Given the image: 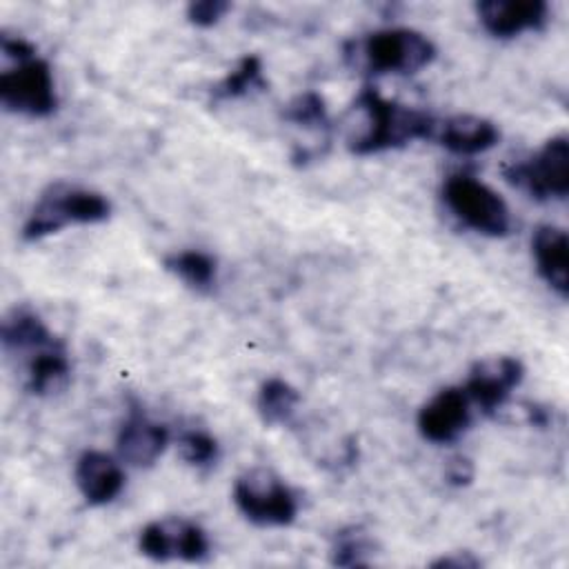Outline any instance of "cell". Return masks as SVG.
<instances>
[{"instance_id": "obj_19", "label": "cell", "mask_w": 569, "mask_h": 569, "mask_svg": "<svg viewBox=\"0 0 569 569\" xmlns=\"http://www.w3.org/2000/svg\"><path fill=\"white\" fill-rule=\"evenodd\" d=\"M267 87L262 78V60L256 53H247L238 60V64L211 87V100H233L249 96L251 91H262Z\"/></svg>"}, {"instance_id": "obj_18", "label": "cell", "mask_w": 569, "mask_h": 569, "mask_svg": "<svg viewBox=\"0 0 569 569\" xmlns=\"http://www.w3.org/2000/svg\"><path fill=\"white\" fill-rule=\"evenodd\" d=\"M164 269L169 273H173L176 278H180L187 287H191L193 291L207 293L213 289L216 284V273H218V264L216 258L209 256L207 251L200 249H184V251H176L169 253L162 260Z\"/></svg>"}, {"instance_id": "obj_8", "label": "cell", "mask_w": 569, "mask_h": 569, "mask_svg": "<svg viewBox=\"0 0 569 569\" xmlns=\"http://www.w3.org/2000/svg\"><path fill=\"white\" fill-rule=\"evenodd\" d=\"M138 549L144 558L156 562L184 560V562H204L211 553L207 531L178 516H167L142 527L138 536Z\"/></svg>"}, {"instance_id": "obj_20", "label": "cell", "mask_w": 569, "mask_h": 569, "mask_svg": "<svg viewBox=\"0 0 569 569\" xmlns=\"http://www.w3.org/2000/svg\"><path fill=\"white\" fill-rule=\"evenodd\" d=\"M298 402H300V393L296 387H291L282 378H269L267 382H262V387L258 391L256 409H258L260 420L264 425L273 427V425L289 422Z\"/></svg>"}, {"instance_id": "obj_5", "label": "cell", "mask_w": 569, "mask_h": 569, "mask_svg": "<svg viewBox=\"0 0 569 569\" xmlns=\"http://www.w3.org/2000/svg\"><path fill=\"white\" fill-rule=\"evenodd\" d=\"M238 511L258 527H287L298 516V498L269 467H253L233 485Z\"/></svg>"}, {"instance_id": "obj_1", "label": "cell", "mask_w": 569, "mask_h": 569, "mask_svg": "<svg viewBox=\"0 0 569 569\" xmlns=\"http://www.w3.org/2000/svg\"><path fill=\"white\" fill-rule=\"evenodd\" d=\"M345 124L347 149L356 156H369L431 138L436 118L385 98L376 87H362Z\"/></svg>"}, {"instance_id": "obj_14", "label": "cell", "mask_w": 569, "mask_h": 569, "mask_svg": "<svg viewBox=\"0 0 569 569\" xmlns=\"http://www.w3.org/2000/svg\"><path fill=\"white\" fill-rule=\"evenodd\" d=\"M73 478L82 498L96 507L118 498L124 487V471L120 462L96 449H89L78 458Z\"/></svg>"}, {"instance_id": "obj_9", "label": "cell", "mask_w": 569, "mask_h": 569, "mask_svg": "<svg viewBox=\"0 0 569 569\" xmlns=\"http://www.w3.org/2000/svg\"><path fill=\"white\" fill-rule=\"evenodd\" d=\"M525 367L513 356H491L478 360L465 382V393L485 416H493L522 382Z\"/></svg>"}, {"instance_id": "obj_25", "label": "cell", "mask_w": 569, "mask_h": 569, "mask_svg": "<svg viewBox=\"0 0 569 569\" xmlns=\"http://www.w3.org/2000/svg\"><path fill=\"white\" fill-rule=\"evenodd\" d=\"M0 47H2V53L7 58H13L16 62L29 60L36 56V47L29 40H24L22 36H11L7 31L0 33Z\"/></svg>"}, {"instance_id": "obj_24", "label": "cell", "mask_w": 569, "mask_h": 569, "mask_svg": "<svg viewBox=\"0 0 569 569\" xmlns=\"http://www.w3.org/2000/svg\"><path fill=\"white\" fill-rule=\"evenodd\" d=\"M231 9L224 0H198L187 4V20L196 27H213Z\"/></svg>"}, {"instance_id": "obj_13", "label": "cell", "mask_w": 569, "mask_h": 569, "mask_svg": "<svg viewBox=\"0 0 569 569\" xmlns=\"http://www.w3.org/2000/svg\"><path fill=\"white\" fill-rule=\"evenodd\" d=\"M438 144H442L447 151L458 156H476L482 151H489L498 144L500 131L498 127L480 116L471 113H458L445 120H436L433 136Z\"/></svg>"}, {"instance_id": "obj_23", "label": "cell", "mask_w": 569, "mask_h": 569, "mask_svg": "<svg viewBox=\"0 0 569 569\" xmlns=\"http://www.w3.org/2000/svg\"><path fill=\"white\" fill-rule=\"evenodd\" d=\"M178 451L187 465L202 469V467H211L218 460L220 447L211 433L202 429H187L178 438Z\"/></svg>"}, {"instance_id": "obj_15", "label": "cell", "mask_w": 569, "mask_h": 569, "mask_svg": "<svg viewBox=\"0 0 569 569\" xmlns=\"http://www.w3.org/2000/svg\"><path fill=\"white\" fill-rule=\"evenodd\" d=\"M536 269L542 280L560 296H569V258L567 233L553 224H540L531 238Z\"/></svg>"}, {"instance_id": "obj_22", "label": "cell", "mask_w": 569, "mask_h": 569, "mask_svg": "<svg viewBox=\"0 0 569 569\" xmlns=\"http://www.w3.org/2000/svg\"><path fill=\"white\" fill-rule=\"evenodd\" d=\"M282 120L296 127H302L307 131L325 133L329 138L331 120L325 104V98L318 91H302L296 98H291L282 109Z\"/></svg>"}, {"instance_id": "obj_17", "label": "cell", "mask_w": 569, "mask_h": 569, "mask_svg": "<svg viewBox=\"0 0 569 569\" xmlns=\"http://www.w3.org/2000/svg\"><path fill=\"white\" fill-rule=\"evenodd\" d=\"M69 378H71V362L64 345L58 340L56 345L40 349L29 358L24 387L33 396H49V393L62 391Z\"/></svg>"}, {"instance_id": "obj_12", "label": "cell", "mask_w": 569, "mask_h": 569, "mask_svg": "<svg viewBox=\"0 0 569 569\" xmlns=\"http://www.w3.org/2000/svg\"><path fill=\"white\" fill-rule=\"evenodd\" d=\"M169 427L131 409L116 436V451L131 467H153L169 445Z\"/></svg>"}, {"instance_id": "obj_7", "label": "cell", "mask_w": 569, "mask_h": 569, "mask_svg": "<svg viewBox=\"0 0 569 569\" xmlns=\"http://www.w3.org/2000/svg\"><path fill=\"white\" fill-rule=\"evenodd\" d=\"M0 102L7 111L27 118H47L58 109L51 67L33 56L0 73Z\"/></svg>"}, {"instance_id": "obj_6", "label": "cell", "mask_w": 569, "mask_h": 569, "mask_svg": "<svg viewBox=\"0 0 569 569\" xmlns=\"http://www.w3.org/2000/svg\"><path fill=\"white\" fill-rule=\"evenodd\" d=\"M509 184L536 200H565L569 196V140L565 133L549 138L533 156L502 167Z\"/></svg>"}, {"instance_id": "obj_21", "label": "cell", "mask_w": 569, "mask_h": 569, "mask_svg": "<svg viewBox=\"0 0 569 569\" xmlns=\"http://www.w3.org/2000/svg\"><path fill=\"white\" fill-rule=\"evenodd\" d=\"M376 553V540L360 525H349L336 531L329 547V562L333 567H362Z\"/></svg>"}, {"instance_id": "obj_3", "label": "cell", "mask_w": 569, "mask_h": 569, "mask_svg": "<svg viewBox=\"0 0 569 569\" xmlns=\"http://www.w3.org/2000/svg\"><path fill=\"white\" fill-rule=\"evenodd\" d=\"M111 216V202L93 189L56 182L49 184L22 224V240L33 242L67 224H96Z\"/></svg>"}, {"instance_id": "obj_27", "label": "cell", "mask_w": 569, "mask_h": 569, "mask_svg": "<svg viewBox=\"0 0 569 569\" xmlns=\"http://www.w3.org/2000/svg\"><path fill=\"white\" fill-rule=\"evenodd\" d=\"M482 562L471 553V551H453L449 556H442L438 560L431 562V567L440 569V567H456V569H476Z\"/></svg>"}, {"instance_id": "obj_16", "label": "cell", "mask_w": 569, "mask_h": 569, "mask_svg": "<svg viewBox=\"0 0 569 569\" xmlns=\"http://www.w3.org/2000/svg\"><path fill=\"white\" fill-rule=\"evenodd\" d=\"M0 340L4 351L9 353H38L58 342V338L49 331L42 318L27 305L13 307L0 327Z\"/></svg>"}, {"instance_id": "obj_10", "label": "cell", "mask_w": 569, "mask_h": 569, "mask_svg": "<svg viewBox=\"0 0 569 569\" xmlns=\"http://www.w3.org/2000/svg\"><path fill=\"white\" fill-rule=\"evenodd\" d=\"M416 425L425 440L433 445H449L471 425V400L462 387L440 389L420 407Z\"/></svg>"}, {"instance_id": "obj_26", "label": "cell", "mask_w": 569, "mask_h": 569, "mask_svg": "<svg viewBox=\"0 0 569 569\" xmlns=\"http://www.w3.org/2000/svg\"><path fill=\"white\" fill-rule=\"evenodd\" d=\"M473 471L476 469H473V462L469 458L456 456V458L449 460V465L445 469V478L453 487H465V485H469L473 480Z\"/></svg>"}, {"instance_id": "obj_2", "label": "cell", "mask_w": 569, "mask_h": 569, "mask_svg": "<svg viewBox=\"0 0 569 569\" xmlns=\"http://www.w3.org/2000/svg\"><path fill=\"white\" fill-rule=\"evenodd\" d=\"M436 44L416 29L393 27L345 44V60L367 76L416 73L431 64Z\"/></svg>"}, {"instance_id": "obj_4", "label": "cell", "mask_w": 569, "mask_h": 569, "mask_svg": "<svg viewBox=\"0 0 569 569\" xmlns=\"http://www.w3.org/2000/svg\"><path fill=\"white\" fill-rule=\"evenodd\" d=\"M447 209L469 229L502 238L511 231V213L507 202L485 182L469 173H451L442 184Z\"/></svg>"}, {"instance_id": "obj_11", "label": "cell", "mask_w": 569, "mask_h": 569, "mask_svg": "<svg viewBox=\"0 0 569 569\" xmlns=\"http://www.w3.org/2000/svg\"><path fill=\"white\" fill-rule=\"evenodd\" d=\"M478 20L493 38H513L522 31H540L549 22L545 0H485L476 4Z\"/></svg>"}]
</instances>
